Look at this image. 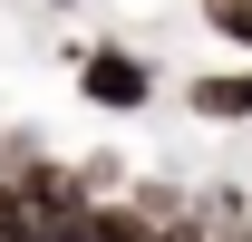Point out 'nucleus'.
I'll return each instance as SVG.
<instances>
[{
	"mask_svg": "<svg viewBox=\"0 0 252 242\" xmlns=\"http://www.w3.org/2000/svg\"><path fill=\"white\" fill-rule=\"evenodd\" d=\"M194 20H204V39H214V49L252 59V0H194Z\"/></svg>",
	"mask_w": 252,
	"mask_h": 242,
	"instance_id": "4",
	"label": "nucleus"
},
{
	"mask_svg": "<svg viewBox=\"0 0 252 242\" xmlns=\"http://www.w3.org/2000/svg\"><path fill=\"white\" fill-rule=\"evenodd\" d=\"M156 233H165V223L136 204V194H97V204L78 213V223H59L49 242H156Z\"/></svg>",
	"mask_w": 252,
	"mask_h": 242,
	"instance_id": "3",
	"label": "nucleus"
},
{
	"mask_svg": "<svg viewBox=\"0 0 252 242\" xmlns=\"http://www.w3.org/2000/svg\"><path fill=\"white\" fill-rule=\"evenodd\" d=\"M0 242H49V223L30 213V194H20L10 175H0Z\"/></svg>",
	"mask_w": 252,
	"mask_h": 242,
	"instance_id": "5",
	"label": "nucleus"
},
{
	"mask_svg": "<svg viewBox=\"0 0 252 242\" xmlns=\"http://www.w3.org/2000/svg\"><path fill=\"white\" fill-rule=\"evenodd\" d=\"M185 117L194 126H252V59L194 68V78H185Z\"/></svg>",
	"mask_w": 252,
	"mask_h": 242,
	"instance_id": "2",
	"label": "nucleus"
},
{
	"mask_svg": "<svg viewBox=\"0 0 252 242\" xmlns=\"http://www.w3.org/2000/svg\"><path fill=\"white\" fill-rule=\"evenodd\" d=\"M68 78H78V97L97 117H146L156 107V59L136 39H78L68 49Z\"/></svg>",
	"mask_w": 252,
	"mask_h": 242,
	"instance_id": "1",
	"label": "nucleus"
}]
</instances>
